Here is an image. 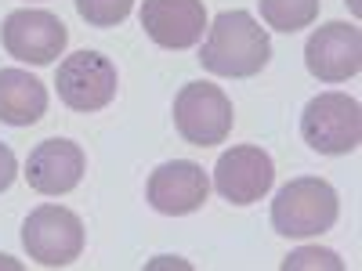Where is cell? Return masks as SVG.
<instances>
[{"label": "cell", "instance_id": "cell-14", "mask_svg": "<svg viewBox=\"0 0 362 271\" xmlns=\"http://www.w3.org/2000/svg\"><path fill=\"white\" fill-rule=\"evenodd\" d=\"M261 18L279 33H297L319 18V0H261Z\"/></svg>", "mask_w": 362, "mask_h": 271}, {"label": "cell", "instance_id": "cell-10", "mask_svg": "<svg viewBox=\"0 0 362 271\" xmlns=\"http://www.w3.org/2000/svg\"><path fill=\"white\" fill-rule=\"evenodd\" d=\"M145 195H148V206H153L156 214L185 217V214H196V210L206 203L210 177L192 159H174V163H163V167H156L153 174H148Z\"/></svg>", "mask_w": 362, "mask_h": 271}, {"label": "cell", "instance_id": "cell-2", "mask_svg": "<svg viewBox=\"0 0 362 271\" xmlns=\"http://www.w3.org/2000/svg\"><path fill=\"white\" fill-rule=\"evenodd\" d=\"M341 199L322 177H293L272 203V228L286 239H308L337 224Z\"/></svg>", "mask_w": 362, "mask_h": 271}, {"label": "cell", "instance_id": "cell-16", "mask_svg": "<svg viewBox=\"0 0 362 271\" xmlns=\"http://www.w3.org/2000/svg\"><path fill=\"white\" fill-rule=\"evenodd\" d=\"M283 267L286 271H293V267H341V260H337V253H329V250H297V253H290L286 260H283Z\"/></svg>", "mask_w": 362, "mask_h": 271}, {"label": "cell", "instance_id": "cell-1", "mask_svg": "<svg viewBox=\"0 0 362 271\" xmlns=\"http://www.w3.org/2000/svg\"><path fill=\"white\" fill-rule=\"evenodd\" d=\"M199 62L214 76H232V80L257 76L272 62V37L268 29L257 25L250 11H221L206 25Z\"/></svg>", "mask_w": 362, "mask_h": 271}, {"label": "cell", "instance_id": "cell-4", "mask_svg": "<svg viewBox=\"0 0 362 271\" xmlns=\"http://www.w3.org/2000/svg\"><path fill=\"white\" fill-rule=\"evenodd\" d=\"M232 124H235V112H232V102L221 87L196 80V83H185L177 90L174 127L189 145H196V148L221 145L232 134Z\"/></svg>", "mask_w": 362, "mask_h": 271}, {"label": "cell", "instance_id": "cell-9", "mask_svg": "<svg viewBox=\"0 0 362 271\" xmlns=\"http://www.w3.org/2000/svg\"><path fill=\"white\" fill-rule=\"evenodd\" d=\"M305 66L322 83H344L362 69V33L355 22H326L305 44Z\"/></svg>", "mask_w": 362, "mask_h": 271}, {"label": "cell", "instance_id": "cell-17", "mask_svg": "<svg viewBox=\"0 0 362 271\" xmlns=\"http://www.w3.org/2000/svg\"><path fill=\"white\" fill-rule=\"evenodd\" d=\"M15 174H18V159H15L11 148L0 141V192H8V188H11Z\"/></svg>", "mask_w": 362, "mask_h": 271}, {"label": "cell", "instance_id": "cell-6", "mask_svg": "<svg viewBox=\"0 0 362 271\" xmlns=\"http://www.w3.org/2000/svg\"><path fill=\"white\" fill-rule=\"evenodd\" d=\"M54 87L73 112H98L116 98V66L102 51H76L62 58Z\"/></svg>", "mask_w": 362, "mask_h": 271}, {"label": "cell", "instance_id": "cell-3", "mask_svg": "<svg viewBox=\"0 0 362 271\" xmlns=\"http://www.w3.org/2000/svg\"><path fill=\"white\" fill-rule=\"evenodd\" d=\"M300 138L322 156L355 152L362 141V109L341 90L315 95L300 112Z\"/></svg>", "mask_w": 362, "mask_h": 271}, {"label": "cell", "instance_id": "cell-8", "mask_svg": "<svg viewBox=\"0 0 362 271\" xmlns=\"http://www.w3.org/2000/svg\"><path fill=\"white\" fill-rule=\"evenodd\" d=\"M276 181V163L261 145H232L214 163V188L232 206H250L268 195Z\"/></svg>", "mask_w": 362, "mask_h": 271}, {"label": "cell", "instance_id": "cell-5", "mask_svg": "<svg viewBox=\"0 0 362 271\" xmlns=\"http://www.w3.org/2000/svg\"><path fill=\"white\" fill-rule=\"evenodd\" d=\"M22 246L44 267H69L83 253V224L66 206H37L22 224Z\"/></svg>", "mask_w": 362, "mask_h": 271}, {"label": "cell", "instance_id": "cell-11", "mask_svg": "<svg viewBox=\"0 0 362 271\" xmlns=\"http://www.w3.org/2000/svg\"><path fill=\"white\" fill-rule=\"evenodd\" d=\"M141 29L160 47L185 51L196 47L206 33V8L203 0H145Z\"/></svg>", "mask_w": 362, "mask_h": 271}, {"label": "cell", "instance_id": "cell-15", "mask_svg": "<svg viewBox=\"0 0 362 271\" xmlns=\"http://www.w3.org/2000/svg\"><path fill=\"white\" fill-rule=\"evenodd\" d=\"M134 8V0H76V11L87 25L95 29H112L119 25Z\"/></svg>", "mask_w": 362, "mask_h": 271}, {"label": "cell", "instance_id": "cell-13", "mask_svg": "<svg viewBox=\"0 0 362 271\" xmlns=\"http://www.w3.org/2000/svg\"><path fill=\"white\" fill-rule=\"evenodd\" d=\"M47 112V87L22 69H0V124L33 127Z\"/></svg>", "mask_w": 362, "mask_h": 271}, {"label": "cell", "instance_id": "cell-12", "mask_svg": "<svg viewBox=\"0 0 362 271\" xmlns=\"http://www.w3.org/2000/svg\"><path fill=\"white\" fill-rule=\"evenodd\" d=\"M83 170H87V156L69 138H47L25 159V181H29V188L40 192V195L73 192L80 185Z\"/></svg>", "mask_w": 362, "mask_h": 271}, {"label": "cell", "instance_id": "cell-7", "mask_svg": "<svg viewBox=\"0 0 362 271\" xmlns=\"http://www.w3.org/2000/svg\"><path fill=\"white\" fill-rule=\"evenodd\" d=\"M0 40H4L8 54L25 66H51L54 58H62L69 33L58 15L40 11V8H22L11 11L0 25Z\"/></svg>", "mask_w": 362, "mask_h": 271}]
</instances>
